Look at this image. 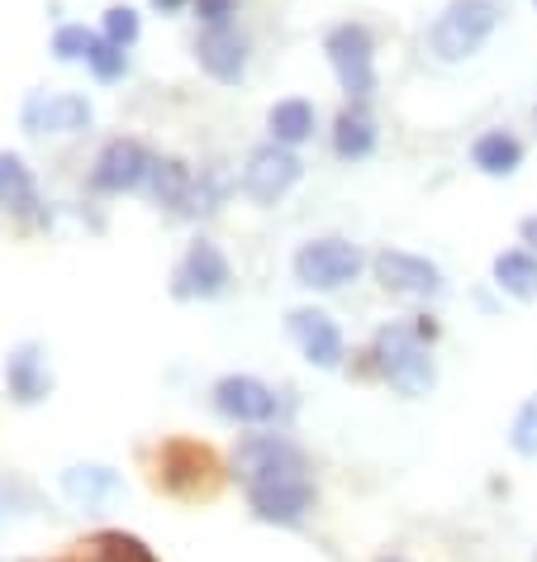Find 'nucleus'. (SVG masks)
<instances>
[{
  "label": "nucleus",
  "mask_w": 537,
  "mask_h": 562,
  "mask_svg": "<svg viewBox=\"0 0 537 562\" xmlns=\"http://www.w3.org/2000/svg\"><path fill=\"white\" fill-rule=\"evenodd\" d=\"M95 38L101 34H91L87 24H62V30L53 34V53H58V63H81L95 48Z\"/></svg>",
  "instance_id": "nucleus-24"
},
{
  "label": "nucleus",
  "mask_w": 537,
  "mask_h": 562,
  "mask_svg": "<svg viewBox=\"0 0 537 562\" xmlns=\"http://www.w3.org/2000/svg\"><path fill=\"white\" fill-rule=\"evenodd\" d=\"M87 67L95 72V81H119L124 67H129V58H124L119 44H110V38H95V48L87 53Z\"/></svg>",
  "instance_id": "nucleus-25"
},
{
  "label": "nucleus",
  "mask_w": 537,
  "mask_h": 562,
  "mask_svg": "<svg viewBox=\"0 0 537 562\" xmlns=\"http://www.w3.org/2000/svg\"><path fill=\"white\" fill-rule=\"evenodd\" d=\"M148 167H152V158L144 153V144H134V138H115V144H105L101 158H95L91 187L105 191V195L138 191L148 181Z\"/></svg>",
  "instance_id": "nucleus-10"
},
{
  "label": "nucleus",
  "mask_w": 537,
  "mask_h": 562,
  "mask_svg": "<svg viewBox=\"0 0 537 562\" xmlns=\"http://www.w3.org/2000/svg\"><path fill=\"white\" fill-rule=\"evenodd\" d=\"M380 562H404V558H380Z\"/></svg>",
  "instance_id": "nucleus-30"
},
{
  "label": "nucleus",
  "mask_w": 537,
  "mask_h": 562,
  "mask_svg": "<svg viewBox=\"0 0 537 562\" xmlns=\"http://www.w3.org/2000/svg\"><path fill=\"white\" fill-rule=\"evenodd\" d=\"M195 15H201L205 24H229L233 0H195Z\"/></svg>",
  "instance_id": "nucleus-27"
},
{
  "label": "nucleus",
  "mask_w": 537,
  "mask_h": 562,
  "mask_svg": "<svg viewBox=\"0 0 537 562\" xmlns=\"http://www.w3.org/2000/svg\"><path fill=\"white\" fill-rule=\"evenodd\" d=\"M20 120L30 134H77L91 124V101L87 95H72V91H62V95L34 91L30 101H24Z\"/></svg>",
  "instance_id": "nucleus-11"
},
{
  "label": "nucleus",
  "mask_w": 537,
  "mask_h": 562,
  "mask_svg": "<svg viewBox=\"0 0 537 562\" xmlns=\"http://www.w3.org/2000/svg\"><path fill=\"white\" fill-rule=\"evenodd\" d=\"M533 130H537V105H533Z\"/></svg>",
  "instance_id": "nucleus-31"
},
{
  "label": "nucleus",
  "mask_w": 537,
  "mask_h": 562,
  "mask_svg": "<svg viewBox=\"0 0 537 562\" xmlns=\"http://www.w3.org/2000/svg\"><path fill=\"white\" fill-rule=\"evenodd\" d=\"M195 58H201V67L215 81H224V87H238L248 72V38L233 30V24H209V30L201 34V44H195Z\"/></svg>",
  "instance_id": "nucleus-12"
},
{
  "label": "nucleus",
  "mask_w": 537,
  "mask_h": 562,
  "mask_svg": "<svg viewBox=\"0 0 537 562\" xmlns=\"http://www.w3.org/2000/svg\"><path fill=\"white\" fill-rule=\"evenodd\" d=\"M266 124H272V144H286V148H295V144H305L309 134H315V105L309 101H276L272 105V115H266Z\"/></svg>",
  "instance_id": "nucleus-21"
},
{
  "label": "nucleus",
  "mask_w": 537,
  "mask_h": 562,
  "mask_svg": "<svg viewBox=\"0 0 537 562\" xmlns=\"http://www.w3.org/2000/svg\"><path fill=\"white\" fill-rule=\"evenodd\" d=\"M158 10H176V5H186V0H152Z\"/></svg>",
  "instance_id": "nucleus-29"
},
{
  "label": "nucleus",
  "mask_w": 537,
  "mask_h": 562,
  "mask_svg": "<svg viewBox=\"0 0 537 562\" xmlns=\"http://www.w3.org/2000/svg\"><path fill=\"white\" fill-rule=\"evenodd\" d=\"M300 177H305V162L295 158V148L262 144V148H252V158L243 167V195L258 205H276Z\"/></svg>",
  "instance_id": "nucleus-6"
},
{
  "label": "nucleus",
  "mask_w": 537,
  "mask_h": 562,
  "mask_svg": "<svg viewBox=\"0 0 537 562\" xmlns=\"http://www.w3.org/2000/svg\"><path fill=\"white\" fill-rule=\"evenodd\" d=\"M286 329H290V339L300 344V353L315 362V368L333 372L338 362H343V334H338V325L323 311H290Z\"/></svg>",
  "instance_id": "nucleus-13"
},
{
  "label": "nucleus",
  "mask_w": 537,
  "mask_h": 562,
  "mask_svg": "<svg viewBox=\"0 0 537 562\" xmlns=\"http://www.w3.org/2000/svg\"><path fill=\"white\" fill-rule=\"evenodd\" d=\"M229 281H233V267L229 258L215 248V244H191L186 248V258L176 262V272H172V291L181 301H215L229 291Z\"/></svg>",
  "instance_id": "nucleus-7"
},
{
  "label": "nucleus",
  "mask_w": 537,
  "mask_h": 562,
  "mask_svg": "<svg viewBox=\"0 0 537 562\" xmlns=\"http://www.w3.org/2000/svg\"><path fill=\"white\" fill-rule=\"evenodd\" d=\"M62 491L72 505H81V510H101V505H110L119 496L124 482H119V472L101 468V462H77V468L62 472Z\"/></svg>",
  "instance_id": "nucleus-14"
},
{
  "label": "nucleus",
  "mask_w": 537,
  "mask_h": 562,
  "mask_svg": "<svg viewBox=\"0 0 537 562\" xmlns=\"http://www.w3.org/2000/svg\"><path fill=\"white\" fill-rule=\"evenodd\" d=\"M471 162L485 177H514L523 167V144L509 130H490V134H480L471 144Z\"/></svg>",
  "instance_id": "nucleus-20"
},
{
  "label": "nucleus",
  "mask_w": 537,
  "mask_h": 562,
  "mask_svg": "<svg viewBox=\"0 0 537 562\" xmlns=\"http://www.w3.org/2000/svg\"><path fill=\"white\" fill-rule=\"evenodd\" d=\"M233 476L248 491L252 515L266 519V525H300L315 510L309 458L286 434H248L233 448Z\"/></svg>",
  "instance_id": "nucleus-1"
},
{
  "label": "nucleus",
  "mask_w": 537,
  "mask_h": 562,
  "mask_svg": "<svg viewBox=\"0 0 537 562\" xmlns=\"http://www.w3.org/2000/svg\"><path fill=\"white\" fill-rule=\"evenodd\" d=\"M148 195L158 205L167 210H181V215H191V195H195V177H191V167L181 162V158H152L148 167Z\"/></svg>",
  "instance_id": "nucleus-17"
},
{
  "label": "nucleus",
  "mask_w": 537,
  "mask_h": 562,
  "mask_svg": "<svg viewBox=\"0 0 537 562\" xmlns=\"http://www.w3.org/2000/svg\"><path fill=\"white\" fill-rule=\"evenodd\" d=\"M5 386L10 396H15L20 405H38L53 391V376L44 368V348L38 344H24L10 353V368H5Z\"/></svg>",
  "instance_id": "nucleus-15"
},
{
  "label": "nucleus",
  "mask_w": 537,
  "mask_h": 562,
  "mask_svg": "<svg viewBox=\"0 0 537 562\" xmlns=\"http://www.w3.org/2000/svg\"><path fill=\"white\" fill-rule=\"evenodd\" d=\"M372 358H376V372L386 376L400 396H429L437 382L429 339H423L419 325H386L372 344Z\"/></svg>",
  "instance_id": "nucleus-2"
},
{
  "label": "nucleus",
  "mask_w": 537,
  "mask_h": 562,
  "mask_svg": "<svg viewBox=\"0 0 537 562\" xmlns=\"http://www.w3.org/2000/svg\"><path fill=\"white\" fill-rule=\"evenodd\" d=\"M323 53H329L333 63V77L338 87L347 91V101H372L376 91V48H372V34H366V24H338L323 38Z\"/></svg>",
  "instance_id": "nucleus-4"
},
{
  "label": "nucleus",
  "mask_w": 537,
  "mask_h": 562,
  "mask_svg": "<svg viewBox=\"0 0 537 562\" xmlns=\"http://www.w3.org/2000/svg\"><path fill=\"white\" fill-rule=\"evenodd\" d=\"M101 38H110V44H119V48L138 44V15H134L129 5H110L105 10V24H101Z\"/></svg>",
  "instance_id": "nucleus-26"
},
{
  "label": "nucleus",
  "mask_w": 537,
  "mask_h": 562,
  "mask_svg": "<svg viewBox=\"0 0 537 562\" xmlns=\"http://www.w3.org/2000/svg\"><path fill=\"white\" fill-rule=\"evenodd\" d=\"M500 24V10L490 0H452V5L437 15V24L429 30V48L433 58L443 63H466L471 53L485 48V38Z\"/></svg>",
  "instance_id": "nucleus-3"
},
{
  "label": "nucleus",
  "mask_w": 537,
  "mask_h": 562,
  "mask_svg": "<svg viewBox=\"0 0 537 562\" xmlns=\"http://www.w3.org/2000/svg\"><path fill=\"white\" fill-rule=\"evenodd\" d=\"M209 472H215V462H209L205 448L195 443H172L162 453V482L181 491V496H195V491H209Z\"/></svg>",
  "instance_id": "nucleus-16"
},
{
  "label": "nucleus",
  "mask_w": 537,
  "mask_h": 562,
  "mask_svg": "<svg viewBox=\"0 0 537 562\" xmlns=\"http://www.w3.org/2000/svg\"><path fill=\"white\" fill-rule=\"evenodd\" d=\"M494 286L514 301H537V252L533 248H509L494 258Z\"/></svg>",
  "instance_id": "nucleus-19"
},
{
  "label": "nucleus",
  "mask_w": 537,
  "mask_h": 562,
  "mask_svg": "<svg viewBox=\"0 0 537 562\" xmlns=\"http://www.w3.org/2000/svg\"><path fill=\"white\" fill-rule=\"evenodd\" d=\"M518 234H523V244H528V248L537 252V215L523 220V224H518Z\"/></svg>",
  "instance_id": "nucleus-28"
},
{
  "label": "nucleus",
  "mask_w": 537,
  "mask_h": 562,
  "mask_svg": "<svg viewBox=\"0 0 537 562\" xmlns=\"http://www.w3.org/2000/svg\"><path fill=\"white\" fill-rule=\"evenodd\" d=\"M362 248L347 244V238H315V244H305L295 252V281L309 291H338L347 286V281L362 277Z\"/></svg>",
  "instance_id": "nucleus-5"
},
{
  "label": "nucleus",
  "mask_w": 537,
  "mask_h": 562,
  "mask_svg": "<svg viewBox=\"0 0 537 562\" xmlns=\"http://www.w3.org/2000/svg\"><path fill=\"white\" fill-rule=\"evenodd\" d=\"M34 205V177L15 153H0V210H30Z\"/></svg>",
  "instance_id": "nucleus-22"
},
{
  "label": "nucleus",
  "mask_w": 537,
  "mask_h": 562,
  "mask_svg": "<svg viewBox=\"0 0 537 562\" xmlns=\"http://www.w3.org/2000/svg\"><path fill=\"white\" fill-rule=\"evenodd\" d=\"M376 281L390 291V296H404V301H429L443 291V272L429 262V258H414V252H400V248H380L376 258Z\"/></svg>",
  "instance_id": "nucleus-8"
},
{
  "label": "nucleus",
  "mask_w": 537,
  "mask_h": 562,
  "mask_svg": "<svg viewBox=\"0 0 537 562\" xmlns=\"http://www.w3.org/2000/svg\"><path fill=\"white\" fill-rule=\"evenodd\" d=\"M509 448H514L518 458H537V396L518 405L514 425H509Z\"/></svg>",
  "instance_id": "nucleus-23"
},
{
  "label": "nucleus",
  "mask_w": 537,
  "mask_h": 562,
  "mask_svg": "<svg viewBox=\"0 0 537 562\" xmlns=\"http://www.w3.org/2000/svg\"><path fill=\"white\" fill-rule=\"evenodd\" d=\"M215 411L233 425H272L276 419V391L248 372L219 376L215 382Z\"/></svg>",
  "instance_id": "nucleus-9"
},
{
  "label": "nucleus",
  "mask_w": 537,
  "mask_h": 562,
  "mask_svg": "<svg viewBox=\"0 0 537 562\" xmlns=\"http://www.w3.org/2000/svg\"><path fill=\"white\" fill-rule=\"evenodd\" d=\"M533 5H537V0H533Z\"/></svg>",
  "instance_id": "nucleus-32"
},
{
  "label": "nucleus",
  "mask_w": 537,
  "mask_h": 562,
  "mask_svg": "<svg viewBox=\"0 0 537 562\" xmlns=\"http://www.w3.org/2000/svg\"><path fill=\"white\" fill-rule=\"evenodd\" d=\"M333 153H338V158H347V162L372 158V153H376V120L366 115L357 101H352L343 115L333 120Z\"/></svg>",
  "instance_id": "nucleus-18"
}]
</instances>
